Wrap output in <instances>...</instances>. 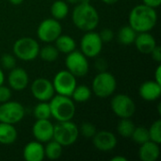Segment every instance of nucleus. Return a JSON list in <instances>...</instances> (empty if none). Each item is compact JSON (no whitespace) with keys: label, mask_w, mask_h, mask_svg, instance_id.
<instances>
[{"label":"nucleus","mask_w":161,"mask_h":161,"mask_svg":"<svg viewBox=\"0 0 161 161\" xmlns=\"http://www.w3.org/2000/svg\"><path fill=\"white\" fill-rule=\"evenodd\" d=\"M154 76H155V81H157L158 83H159L161 84V66L160 65H158V67H157V69H156V71H155V75H154Z\"/></svg>","instance_id":"obj_39"},{"label":"nucleus","mask_w":161,"mask_h":161,"mask_svg":"<svg viewBox=\"0 0 161 161\" xmlns=\"http://www.w3.org/2000/svg\"><path fill=\"white\" fill-rule=\"evenodd\" d=\"M8 1L13 6H19V5H21L24 2V0H8Z\"/></svg>","instance_id":"obj_42"},{"label":"nucleus","mask_w":161,"mask_h":161,"mask_svg":"<svg viewBox=\"0 0 161 161\" xmlns=\"http://www.w3.org/2000/svg\"><path fill=\"white\" fill-rule=\"evenodd\" d=\"M93 146L102 152H108L113 150L117 145L116 136L108 130H102L95 133V135L92 138Z\"/></svg>","instance_id":"obj_14"},{"label":"nucleus","mask_w":161,"mask_h":161,"mask_svg":"<svg viewBox=\"0 0 161 161\" xmlns=\"http://www.w3.org/2000/svg\"><path fill=\"white\" fill-rule=\"evenodd\" d=\"M152 58L157 61V62H160L161 61V48L159 45H156V47L152 50V52L150 53Z\"/></svg>","instance_id":"obj_36"},{"label":"nucleus","mask_w":161,"mask_h":161,"mask_svg":"<svg viewBox=\"0 0 161 161\" xmlns=\"http://www.w3.org/2000/svg\"><path fill=\"white\" fill-rule=\"evenodd\" d=\"M63 146L59 144L55 140H51L47 142L46 146L44 147V156L50 160H56L59 158L62 155Z\"/></svg>","instance_id":"obj_26"},{"label":"nucleus","mask_w":161,"mask_h":161,"mask_svg":"<svg viewBox=\"0 0 161 161\" xmlns=\"http://www.w3.org/2000/svg\"><path fill=\"white\" fill-rule=\"evenodd\" d=\"M52 84L57 94L71 97L77 82L76 77L68 70H61L55 75Z\"/></svg>","instance_id":"obj_8"},{"label":"nucleus","mask_w":161,"mask_h":161,"mask_svg":"<svg viewBox=\"0 0 161 161\" xmlns=\"http://www.w3.org/2000/svg\"><path fill=\"white\" fill-rule=\"evenodd\" d=\"M25 114L24 106L15 101H8L0 106V122L15 125L21 122Z\"/></svg>","instance_id":"obj_9"},{"label":"nucleus","mask_w":161,"mask_h":161,"mask_svg":"<svg viewBox=\"0 0 161 161\" xmlns=\"http://www.w3.org/2000/svg\"><path fill=\"white\" fill-rule=\"evenodd\" d=\"M157 22L158 13L156 9L144 4L134 7L129 12V25L138 33L151 31L156 26Z\"/></svg>","instance_id":"obj_1"},{"label":"nucleus","mask_w":161,"mask_h":161,"mask_svg":"<svg viewBox=\"0 0 161 161\" xmlns=\"http://www.w3.org/2000/svg\"><path fill=\"white\" fill-rule=\"evenodd\" d=\"M18 133L14 125L0 122V144L8 145L15 142Z\"/></svg>","instance_id":"obj_21"},{"label":"nucleus","mask_w":161,"mask_h":161,"mask_svg":"<svg viewBox=\"0 0 161 161\" xmlns=\"http://www.w3.org/2000/svg\"><path fill=\"white\" fill-rule=\"evenodd\" d=\"M117 88L116 78L109 72H99L92 80V92L100 98H107L111 96Z\"/></svg>","instance_id":"obj_5"},{"label":"nucleus","mask_w":161,"mask_h":161,"mask_svg":"<svg viewBox=\"0 0 161 161\" xmlns=\"http://www.w3.org/2000/svg\"><path fill=\"white\" fill-rule=\"evenodd\" d=\"M4 81H5V75H4L2 69L0 68V86L4 84Z\"/></svg>","instance_id":"obj_43"},{"label":"nucleus","mask_w":161,"mask_h":161,"mask_svg":"<svg viewBox=\"0 0 161 161\" xmlns=\"http://www.w3.org/2000/svg\"><path fill=\"white\" fill-rule=\"evenodd\" d=\"M135 127L136 126L130 118H123L117 125V132L124 138H131Z\"/></svg>","instance_id":"obj_27"},{"label":"nucleus","mask_w":161,"mask_h":161,"mask_svg":"<svg viewBox=\"0 0 161 161\" xmlns=\"http://www.w3.org/2000/svg\"><path fill=\"white\" fill-rule=\"evenodd\" d=\"M134 43L138 51H140L142 54H150L157 45L155 37L149 32L138 33Z\"/></svg>","instance_id":"obj_19"},{"label":"nucleus","mask_w":161,"mask_h":161,"mask_svg":"<svg viewBox=\"0 0 161 161\" xmlns=\"http://www.w3.org/2000/svg\"><path fill=\"white\" fill-rule=\"evenodd\" d=\"M113 113L119 118H131L136 111V105L133 99L126 94H116L110 102Z\"/></svg>","instance_id":"obj_11"},{"label":"nucleus","mask_w":161,"mask_h":161,"mask_svg":"<svg viewBox=\"0 0 161 161\" xmlns=\"http://www.w3.org/2000/svg\"><path fill=\"white\" fill-rule=\"evenodd\" d=\"M99 36H100L103 43L104 42H110L114 39V32L110 28H104L99 33Z\"/></svg>","instance_id":"obj_35"},{"label":"nucleus","mask_w":161,"mask_h":161,"mask_svg":"<svg viewBox=\"0 0 161 161\" xmlns=\"http://www.w3.org/2000/svg\"><path fill=\"white\" fill-rule=\"evenodd\" d=\"M23 157L26 161H42L45 158L44 146L38 141L30 142L24 147Z\"/></svg>","instance_id":"obj_18"},{"label":"nucleus","mask_w":161,"mask_h":161,"mask_svg":"<svg viewBox=\"0 0 161 161\" xmlns=\"http://www.w3.org/2000/svg\"><path fill=\"white\" fill-rule=\"evenodd\" d=\"M131 138L138 144H142V143L150 141L148 129L146 127H143V126L135 127Z\"/></svg>","instance_id":"obj_30"},{"label":"nucleus","mask_w":161,"mask_h":161,"mask_svg":"<svg viewBox=\"0 0 161 161\" xmlns=\"http://www.w3.org/2000/svg\"><path fill=\"white\" fill-rule=\"evenodd\" d=\"M12 95L11 89L9 87L1 85L0 86V103H5L10 100Z\"/></svg>","instance_id":"obj_34"},{"label":"nucleus","mask_w":161,"mask_h":161,"mask_svg":"<svg viewBox=\"0 0 161 161\" xmlns=\"http://www.w3.org/2000/svg\"><path fill=\"white\" fill-rule=\"evenodd\" d=\"M65 65L67 70L75 77L85 76L89 73L90 65L88 58L81 52L74 50L67 54L65 58Z\"/></svg>","instance_id":"obj_7"},{"label":"nucleus","mask_w":161,"mask_h":161,"mask_svg":"<svg viewBox=\"0 0 161 161\" xmlns=\"http://www.w3.org/2000/svg\"><path fill=\"white\" fill-rule=\"evenodd\" d=\"M79 136V129L77 125L72 121L58 122L54 125L53 140L64 146L74 144Z\"/></svg>","instance_id":"obj_4"},{"label":"nucleus","mask_w":161,"mask_h":161,"mask_svg":"<svg viewBox=\"0 0 161 161\" xmlns=\"http://www.w3.org/2000/svg\"><path fill=\"white\" fill-rule=\"evenodd\" d=\"M32 134L36 141L40 142H48L53 140L54 125L49 119L37 120L32 126Z\"/></svg>","instance_id":"obj_15"},{"label":"nucleus","mask_w":161,"mask_h":161,"mask_svg":"<svg viewBox=\"0 0 161 161\" xmlns=\"http://www.w3.org/2000/svg\"><path fill=\"white\" fill-rule=\"evenodd\" d=\"M29 77L26 71L21 67H14L8 75V83L11 90L23 91L28 85Z\"/></svg>","instance_id":"obj_16"},{"label":"nucleus","mask_w":161,"mask_h":161,"mask_svg":"<svg viewBox=\"0 0 161 161\" xmlns=\"http://www.w3.org/2000/svg\"><path fill=\"white\" fill-rule=\"evenodd\" d=\"M81 52L87 58H95L100 55L103 48V42L99 36V33L87 31L80 41Z\"/></svg>","instance_id":"obj_12"},{"label":"nucleus","mask_w":161,"mask_h":161,"mask_svg":"<svg viewBox=\"0 0 161 161\" xmlns=\"http://www.w3.org/2000/svg\"><path fill=\"white\" fill-rule=\"evenodd\" d=\"M97 70L99 72H104V71H107V68H108V64H107V61L104 59V58H99L98 60H96V64H95Z\"/></svg>","instance_id":"obj_37"},{"label":"nucleus","mask_w":161,"mask_h":161,"mask_svg":"<svg viewBox=\"0 0 161 161\" xmlns=\"http://www.w3.org/2000/svg\"><path fill=\"white\" fill-rule=\"evenodd\" d=\"M105 4H107V5H114V4H116L119 0H102Z\"/></svg>","instance_id":"obj_44"},{"label":"nucleus","mask_w":161,"mask_h":161,"mask_svg":"<svg viewBox=\"0 0 161 161\" xmlns=\"http://www.w3.org/2000/svg\"><path fill=\"white\" fill-rule=\"evenodd\" d=\"M72 19L74 25L85 32L95 29L99 24L98 11L90 2L75 5L72 13Z\"/></svg>","instance_id":"obj_2"},{"label":"nucleus","mask_w":161,"mask_h":161,"mask_svg":"<svg viewBox=\"0 0 161 161\" xmlns=\"http://www.w3.org/2000/svg\"><path fill=\"white\" fill-rule=\"evenodd\" d=\"M142 4L153 8H157L161 5V0H142Z\"/></svg>","instance_id":"obj_38"},{"label":"nucleus","mask_w":161,"mask_h":161,"mask_svg":"<svg viewBox=\"0 0 161 161\" xmlns=\"http://www.w3.org/2000/svg\"><path fill=\"white\" fill-rule=\"evenodd\" d=\"M58 55H59V52L58 51L56 46L51 45V44H47L43 46L42 49H40V52H39V56L41 57V58L47 62H53L57 60L58 58Z\"/></svg>","instance_id":"obj_28"},{"label":"nucleus","mask_w":161,"mask_h":161,"mask_svg":"<svg viewBox=\"0 0 161 161\" xmlns=\"http://www.w3.org/2000/svg\"><path fill=\"white\" fill-rule=\"evenodd\" d=\"M139 93L141 97L145 101H156L161 95V84L155 80L145 81L140 86Z\"/></svg>","instance_id":"obj_17"},{"label":"nucleus","mask_w":161,"mask_h":161,"mask_svg":"<svg viewBox=\"0 0 161 161\" xmlns=\"http://www.w3.org/2000/svg\"><path fill=\"white\" fill-rule=\"evenodd\" d=\"M51 15L54 19L60 21L67 17L69 14V6L63 0H56L51 6Z\"/></svg>","instance_id":"obj_23"},{"label":"nucleus","mask_w":161,"mask_h":161,"mask_svg":"<svg viewBox=\"0 0 161 161\" xmlns=\"http://www.w3.org/2000/svg\"><path fill=\"white\" fill-rule=\"evenodd\" d=\"M111 161H127V158L124 156H116L111 158Z\"/></svg>","instance_id":"obj_41"},{"label":"nucleus","mask_w":161,"mask_h":161,"mask_svg":"<svg viewBox=\"0 0 161 161\" xmlns=\"http://www.w3.org/2000/svg\"><path fill=\"white\" fill-rule=\"evenodd\" d=\"M66 2H68L72 5H78L81 3H89L90 0H66Z\"/></svg>","instance_id":"obj_40"},{"label":"nucleus","mask_w":161,"mask_h":161,"mask_svg":"<svg viewBox=\"0 0 161 161\" xmlns=\"http://www.w3.org/2000/svg\"><path fill=\"white\" fill-rule=\"evenodd\" d=\"M0 63L4 69L10 71L11 69L16 67V57L9 53L3 54L0 58Z\"/></svg>","instance_id":"obj_32"},{"label":"nucleus","mask_w":161,"mask_h":161,"mask_svg":"<svg viewBox=\"0 0 161 161\" xmlns=\"http://www.w3.org/2000/svg\"><path fill=\"white\" fill-rule=\"evenodd\" d=\"M92 90L86 86V85H76L75 88L71 98L74 100V102L76 103H85L89 101L92 97Z\"/></svg>","instance_id":"obj_25"},{"label":"nucleus","mask_w":161,"mask_h":161,"mask_svg":"<svg viewBox=\"0 0 161 161\" xmlns=\"http://www.w3.org/2000/svg\"><path fill=\"white\" fill-rule=\"evenodd\" d=\"M51 117L58 122L71 121L75 114V105L74 100L69 96L60 94L54 95L49 100Z\"/></svg>","instance_id":"obj_3"},{"label":"nucleus","mask_w":161,"mask_h":161,"mask_svg":"<svg viewBox=\"0 0 161 161\" xmlns=\"http://www.w3.org/2000/svg\"><path fill=\"white\" fill-rule=\"evenodd\" d=\"M62 33V26L59 21L54 18H47L41 22L37 28V36L40 41L51 43Z\"/></svg>","instance_id":"obj_10"},{"label":"nucleus","mask_w":161,"mask_h":161,"mask_svg":"<svg viewBox=\"0 0 161 161\" xmlns=\"http://www.w3.org/2000/svg\"><path fill=\"white\" fill-rule=\"evenodd\" d=\"M97 132L96 127L89 122H85L81 125L80 128H79V133H81V135L87 139H92L95 133Z\"/></svg>","instance_id":"obj_33"},{"label":"nucleus","mask_w":161,"mask_h":161,"mask_svg":"<svg viewBox=\"0 0 161 161\" xmlns=\"http://www.w3.org/2000/svg\"><path fill=\"white\" fill-rule=\"evenodd\" d=\"M55 42H56L55 46L58 49V51L59 53H63V54H66V55L73 52L76 48V42L75 41V39L72 38L69 35L60 34L57 38Z\"/></svg>","instance_id":"obj_22"},{"label":"nucleus","mask_w":161,"mask_h":161,"mask_svg":"<svg viewBox=\"0 0 161 161\" xmlns=\"http://www.w3.org/2000/svg\"><path fill=\"white\" fill-rule=\"evenodd\" d=\"M149 132V138L150 141L155 142L158 144L161 142V120H157L155 121L150 128L148 129Z\"/></svg>","instance_id":"obj_31"},{"label":"nucleus","mask_w":161,"mask_h":161,"mask_svg":"<svg viewBox=\"0 0 161 161\" xmlns=\"http://www.w3.org/2000/svg\"><path fill=\"white\" fill-rule=\"evenodd\" d=\"M138 32L134 30L129 25H124L120 28L117 34V38L120 43L124 45H129L134 43L136 36Z\"/></svg>","instance_id":"obj_24"},{"label":"nucleus","mask_w":161,"mask_h":161,"mask_svg":"<svg viewBox=\"0 0 161 161\" xmlns=\"http://www.w3.org/2000/svg\"><path fill=\"white\" fill-rule=\"evenodd\" d=\"M40 49V44L35 39L23 37L14 42L12 52L17 58L24 61H31L39 57Z\"/></svg>","instance_id":"obj_6"},{"label":"nucleus","mask_w":161,"mask_h":161,"mask_svg":"<svg viewBox=\"0 0 161 161\" xmlns=\"http://www.w3.org/2000/svg\"><path fill=\"white\" fill-rule=\"evenodd\" d=\"M33 114H34V117L37 120L49 119L51 117V110H50L49 103L45 102V101L39 102L36 105V107L34 108Z\"/></svg>","instance_id":"obj_29"},{"label":"nucleus","mask_w":161,"mask_h":161,"mask_svg":"<svg viewBox=\"0 0 161 161\" xmlns=\"http://www.w3.org/2000/svg\"><path fill=\"white\" fill-rule=\"evenodd\" d=\"M30 90L33 97L40 102H48L56 93L52 82L44 77L36 78L31 84Z\"/></svg>","instance_id":"obj_13"},{"label":"nucleus","mask_w":161,"mask_h":161,"mask_svg":"<svg viewBox=\"0 0 161 161\" xmlns=\"http://www.w3.org/2000/svg\"><path fill=\"white\" fill-rule=\"evenodd\" d=\"M160 155V148L159 144L148 141L142 144L139 149V157L142 161H156Z\"/></svg>","instance_id":"obj_20"}]
</instances>
